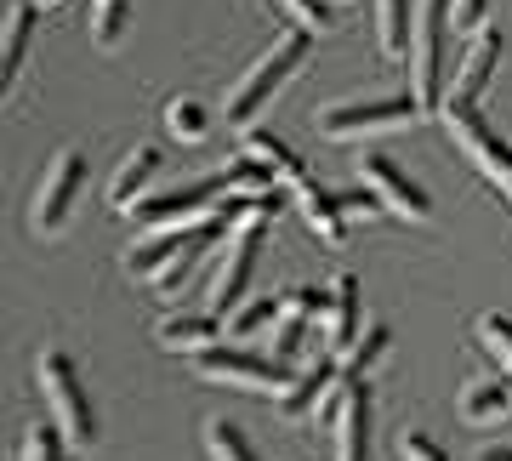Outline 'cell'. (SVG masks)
I'll list each match as a JSON object with an SVG mask.
<instances>
[{"label":"cell","mask_w":512,"mask_h":461,"mask_svg":"<svg viewBox=\"0 0 512 461\" xmlns=\"http://www.w3.org/2000/svg\"><path fill=\"white\" fill-rule=\"evenodd\" d=\"M296 211H302V222H308L313 234L325 245H342L348 240V217H342V200L330 194V188H319V183H296Z\"/></svg>","instance_id":"2e32d148"},{"label":"cell","mask_w":512,"mask_h":461,"mask_svg":"<svg viewBox=\"0 0 512 461\" xmlns=\"http://www.w3.org/2000/svg\"><path fill=\"white\" fill-rule=\"evenodd\" d=\"M495 63H501V29H478L467 57H461V69L450 74V92H444V109H473L478 92L490 86Z\"/></svg>","instance_id":"4fadbf2b"},{"label":"cell","mask_w":512,"mask_h":461,"mask_svg":"<svg viewBox=\"0 0 512 461\" xmlns=\"http://www.w3.org/2000/svg\"><path fill=\"white\" fill-rule=\"evenodd\" d=\"M439 114H444V126H450V137H456V148L484 171V177H490L495 188H501V200L512 205V148L484 126V114L478 109H439Z\"/></svg>","instance_id":"ba28073f"},{"label":"cell","mask_w":512,"mask_h":461,"mask_svg":"<svg viewBox=\"0 0 512 461\" xmlns=\"http://www.w3.org/2000/svg\"><path fill=\"white\" fill-rule=\"evenodd\" d=\"M319 308H325V296L313 291V285H296V291L279 302V314H274V359H296V353H302V342H308Z\"/></svg>","instance_id":"5bb4252c"},{"label":"cell","mask_w":512,"mask_h":461,"mask_svg":"<svg viewBox=\"0 0 512 461\" xmlns=\"http://www.w3.org/2000/svg\"><path fill=\"white\" fill-rule=\"evenodd\" d=\"M336 200H342V217H382V211H387V200H382V194H376V188H370V183H359V188H348V194H336Z\"/></svg>","instance_id":"4dcf8cb0"},{"label":"cell","mask_w":512,"mask_h":461,"mask_svg":"<svg viewBox=\"0 0 512 461\" xmlns=\"http://www.w3.org/2000/svg\"><path fill=\"white\" fill-rule=\"evenodd\" d=\"M421 103L416 92L404 97H376V103H336V109L319 114V137H330V143H353V137H376V131H399L410 126V120H421Z\"/></svg>","instance_id":"52a82bcc"},{"label":"cell","mask_w":512,"mask_h":461,"mask_svg":"<svg viewBox=\"0 0 512 461\" xmlns=\"http://www.w3.org/2000/svg\"><path fill=\"white\" fill-rule=\"evenodd\" d=\"M154 177H160V148H137V154H126L120 171H114V183H109V205L114 211H131V205L148 194Z\"/></svg>","instance_id":"ac0fdd59"},{"label":"cell","mask_w":512,"mask_h":461,"mask_svg":"<svg viewBox=\"0 0 512 461\" xmlns=\"http://www.w3.org/2000/svg\"><path fill=\"white\" fill-rule=\"evenodd\" d=\"M336 388H342V359H336V365H330V359H325V365L313 359V365L296 376V388L279 399V410H285L291 422H302V416H313L319 405H330V393H336Z\"/></svg>","instance_id":"9a60e30c"},{"label":"cell","mask_w":512,"mask_h":461,"mask_svg":"<svg viewBox=\"0 0 512 461\" xmlns=\"http://www.w3.org/2000/svg\"><path fill=\"white\" fill-rule=\"evenodd\" d=\"M165 131H171L177 143H200L205 137V109L194 103V97H177V103L165 109Z\"/></svg>","instance_id":"484cf974"},{"label":"cell","mask_w":512,"mask_h":461,"mask_svg":"<svg viewBox=\"0 0 512 461\" xmlns=\"http://www.w3.org/2000/svg\"><path fill=\"white\" fill-rule=\"evenodd\" d=\"M194 376L205 382H228V388H245V393H268V399H285L296 388L302 370L291 359H262V353H245V348H205V353H188Z\"/></svg>","instance_id":"7a4b0ae2"},{"label":"cell","mask_w":512,"mask_h":461,"mask_svg":"<svg viewBox=\"0 0 512 461\" xmlns=\"http://www.w3.org/2000/svg\"><path fill=\"white\" fill-rule=\"evenodd\" d=\"M478 461H512V450H484Z\"/></svg>","instance_id":"e575fe53"},{"label":"cell","mask_w":512,"mask_h":461,"mask_svg":"<svg viewBox=\"0 0 512 461\" xmlns=\"http://www.w3.org/2000/svg\"><path fill=\"white\" fill-rule=\"evenodd\" d=\"M359 279L353 274H336V285H330V296H325V308H319V319H313V353L325 348V353H342L353 348V336L365 331L359 325Z\"/></svg>","instance_id":"8fae6325"},{"label":"cell","mask_w":512,"mask_h":461,"mask_svg":"<svg viewBox=\"0 0 512 461\" xmlns=\"http://www.w3.org/2000/svg\"><path fill=\"white\" fill-rule=\"evenodd\" d=\"M399 456H404V461H450L439 439H427V433H410V427L399 433Z\"/></svg>","instance_id":"1f68e13d"},{"label":"cell","mask_w":512,"mask_h":461,"mask_svg":"<svg viewBox=\"0 0 512 461\" xmlns=\"http://www.w3.org/2000/svg\"><path fill=\"white\" fill-rule=\"evenodd\" d=\"M484 12H490V0H456L450 29H456V35H478V29H484Z\"/></svg>","instance_id":"d6a6232c"},{"label":"cell","mask_w":512,"mask_h":461,"mask_svg":"<svg viewBox=\"0 0 512 461\" xmlns=\"http://www.w3.org/2000/svg\"><path fill=\"white\" fill-rule=\"evenodd\" d=\"M239 143H245V154H251V160H262V166L274 171L279 183H291V188H296L302 177H308V171H302V160H296L291 148L279 143L274 131H256V126H245V131H239Z\"/></svg>","instance_id":"ffe728a7"},{"label":"cell","mask_w":512,"mask_h":461,"mask_svg":"<svg viewBox=\"0 0 512 461\" xmlns=\"http://www.w3.org/2000/svg\"><path fill=\"white\" fill-rule=\"evenodd\" d=\"M274 211H279V194H268V200H256V211L234 228L228 257L217 262L211 291H205V314H228L239 296H245V285H251V268H256V257H262V228H268V217H274Z\"/></svg>","instance_id":"5b68a950"},{"label":"cell","mask_w":512,"mask_h":461,"mask_svg":"<svg viewBox=\"0 0 512 461\" xmlns=\"http://www.w3.org/2000/svg\"><path fill=\"white\" fill-rule=\"evenodd\" d=\"M205 450H211V461H256V450L245 444V433H239L234 422H211L205 427Z\"/></svg>","instance_id":"d4e9b609"},{"label":"cell","mask_w":512,"mask_h":461,"mask_svg":"<svg viewBox=\"0 0 512 461\" xmlns=\"http://www.w3.org/2000/svg\"><path fill=\"white\" fill-rule=\"evenodd\" d=\"M217 342H222L217 314H171V319H160V348H171V353H205V348H217Z\"/></svg>","instance_id":"d6986e66"},{"label":"cell","mask_w":512,"mask_h":461,"mask_svg":"<svg viewBox=\"0 0 512 461\" xmlns=\"http://www.w3.org/2000/svg\"><path fill=\"white\" fill-rule=\"evenodd\" d=\"M222 177H228V194H251V200H268L279 188V177L262 166V160H251V154H245L239 166H222Z\"/></svg>","instance_id":"cb8c5ba5"},{"label":"cell","mask_w":512,"mask_h":461,"mask_svg":"<svg viewBox=\"0 0 512 461\" xmlns=\"http://www.w3.org/2000/svg\"><path fill=\"white\" fill-rule=\"evenodd\" d=\"M308 52H313V29H308V23H296L291 35H279L274 52L256 57L251 69H245V80L228 92V126H234V131L256 126V114H262L279 92H285V80L308 63Z\"/></svg>","instance_id":"6da1fadb"},{"label":"cell","mask_w":512,"mask_h":461,"mask_svg":"<svg viewBox=\"0 0 512 461\" xmlns=\"http://www.w3.org/2000/svg\"><path fill=\"white\" fill-rule=\"evenodd\" d=\"M222 200H228V177H222V171H211V177H200V183L177 188V194H154V200H137L126 217H131V228H143V234H154V228H188V222L211 217Z\"/></svg>","instance_id":"8992f818"},{"label":"cell","mask_w":512,"mask_h":461,"mask_svg":"<svg viewBox=\"0 0 512 461\" xmlns=\"http://www.w3.org/2000/svg\"><path fill=\"white\" fill-rule=\"evenodd\" d=\"M478 342H484L490 359L512 376V319L507 314H484V319H478Z\"/></svg>","instance_id":"4316f807"},{"label":"cell","mask_w":512,"mask_h":461,"mask_svg":"<svg viewBox=\"0 0 512 461\" xmlns=\"http://www.w3.org/2000/svg\"><path fill=\"white\" fill-rule=\"evenodd\" d=\"M387 348H393V331L387 325H365V331L353 336V348L342 353V376H370L387 359Z\"/></svg>","instance_id":"603a6c76"},{"label":"cell","mask_w":512,"mask_h":461,"mask_svg":"<svg viewBox=\"0 0 512 461\" xmlns=\"http://www.w3.org/2000/svg\"><path fill=\"white\" fill-rule=\"evenodd\" d=\"M279 6H291L296 23H308V29H330V6L325 0H279Z\"/></svg>","instance_id":"836d02e7"},{"label":"cell","mask_w":512,"mask_h":461,"mask_svg":"<svg viewBox=\"0 0 512 461\" xmlns=\"http://www.w3.org/2000/svg\"><path fill=\"white\" fill-rule=\"evenodd\" d=\"M35 376H40V393H46V410H52V422L63 427V439L69 444H97V410L80 388V370L63 348H46L35 359Z\"/></svg>","instance_id":"277c9868"},{"label":"cell","mask_w":512,"mask_h":461,"mask_svg":"<svg viewBox=\"0 0 512 461\" xmlns=\"http://www.w3.org/2000/svg\"><path fill=\"white\" fill-rule=\"evenodd\" d=\"M35 6H57V0H35Z\"/></svg>","instance_id":"d590c367"},{"label":"cell","mask_w":512,"mask_h":461,"mask_svg":"<svg viewBox=\"0 0 512 461\" xmlns=\"http://www.w3.org/2000/svg\"><path fill=\"white\" fill-rule=\"evenodd\" d=\"M456 0H416V35H410V92L427 114L444 109V35H450Z\"/></svg>","instance_id":"3957f363"},{"label":"cell","mask_w":512,"mask_h":461,"mask_svg":"<svg viewBox=\"0 0 512 461\" xmlns=\"http://www.w3.org/2000/svg\"><path fill=\"white\" fill-rule=\"evenodd\" d=\"M35 0H18L6 12V40H0V92H12L23 74V57H29V35H35Z\"/></svg>","instance_id":"e0dca14e"},{"label":"cell","mask_w":512,"mask_h":461,"mask_svg":"<svg viewBox=\"0 0 512 461\" xmlns=\"http://www.w3.org/2000/svg\"><path fill=\"white\" fill-rule=\"evenodd\" d=\"M63 427H46V422H29V433H23V450L18 461H63V439H57Z\"/></svg>","instance_id":"f1b7e54d"},{"label":"cell","mask_w":512,"mask_h":461,"mask_svg":"<svg viewBox=\"0 0 512 461\" xmlns=\"http://www.w3.org/2000/svg\"><path fill=\"white\" fill-rule=\"evenodd\" d=\"M120 29H126V0H92V35L103 46H114Z\"/></svg>","instance_id":"f546056e"},{"label":"cell","mask_w":512,"mask_h":461,"mask_svg":"<svg viewBox=\"0 0 512 461\" xmlns=\"http://www.w3.org/2000/svg\"><path fill=\"white\" fill-rule=\"evenodd\" d=\"M376 35L393 63L410 57V35H416V6L410 0H376Z\"/></svg>","instance_id":"44dd1931"},{"label":"cell","mask_w":512,"mask_h":461,"mask_svg":"<svg viewBox=\"0 0 512 461\" xmlns=\"http://www.w3.org/2000/svg\"><path fill=\"white\" fill-rule=\"evenodd\" d=\"M274 314H279L274 296H256L251 308H239V314L228 319V342H245V336H256L262 325H274Z\"/></svg>","instance_id":"83f0119b"},{"label":"cell","mask_w":512,"mask_h":461,"mask_svg":"<svg viewBox=\"0 0 512 461\" xmlns=\"http://www.w3.org/2000/svg\"><path fill=\"white\" fill-rule=\"evenodd\" d=\"M325 422L336 427V461H370V382L342 376V388L330 393Z\"/></svg>","instance_id":"9c48e42d"},{"label":"cell","mask_w":512,"mask_h":461,"mask_svg":"<svg viewBox=\"0 0 512 461\" xmlns=\"http://www.w3.org/2000/svg\"><path fill=\"white\" fill-rule=\"evenodd\" d=\"M501 416H512V388L507 382H473V388L461 393V422H501Z\"/></svg>","instance_id":"7402d4cb"},{"label":"cell","mask_w":512,"mask_h":461,"mask_svg":"<svg viewBox=\"0 0 512 461\" xmlns=\"http://www.w3.org/2000/svg\"><path fill=\"white\" fill-rule=\"evenodd\" d=\"M80 183H86V154H80V148H63L52 160V171H46L40 194H35V211H29L35 234H57V228L69 222L74 200H80Z\"/></svg>","instance_id":"30bf717a"},{"label":"cell","mask_w":512,"mask_h":461,"mask_svg":"<svg viewBox=\"0 0 512 461\" xmlns=\"http://www.w3.org/2000/svg\"><path fill=\"white\" fill-rule=\"evenodd\" d=\"M63 461H69V456H63Z\"/></svg>","instance_id":"8d00e7d4"},{"label":"cell","mask_w":512,"mask_h":461,"mask_svg":"<svg viewBox=\"0 0 512 461\" xmlns=\"http://www.w3.org/2000/svg\"><path fill=\"white\" fill-rule=\"evenodd\" d=\"M359 183H370L376 194L387 200V211H399V217H410V222H427L433 217V200H427V188L421 183H410L387 154H365L359 160Z\"/></svg>","instance_id":"7c38bea8"}]
</instances>
